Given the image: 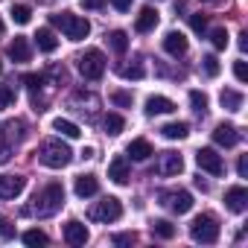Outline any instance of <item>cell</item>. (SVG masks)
<instances>
[{
    "mask_svg": "<svg viewBox=\"0 0 248 248\" xmlns=\"http://www.w3.org/2000/svg\"><path fill=\"white\" fill-rule=\"evenodd\" d=\"M35 204L32 207H27L24 213H35V216H41V219H47V216H53V213H59L62 210V204H64V187L59 184V181H53V184H47L41 193H35V199H32Z\"/></svg>",
    "mask_w": 248,
    "mask_h": 248,
    "instance_id": "cell-1",
    "label": "cell"
},
{
    "mask_svg": "<svg viewBox=\"0 0 248 248\" xmlns=\"http://www.w3.org/2000/svg\"><path fill=\"white\" fill-rule=\"evenodd\" d=\"M38 161L44 167H50V170H62V167H67L73 161V152L62 140H44L41 149H38Z\"/></svg>",
    "mask_w": 248,
    "mask_h": 248,
    "instance_id": "cell-2",
    "label": "cell"
},
{
    "mask_svg": "<svg viewBox=\"0 0 248 248\" xmlns=\"http://www.w3.org/2000/svg\"><path fill=\"white\" fill-rule=\"evenodd\" d=\"M50 24H53V27H59V30L70 38V41H82V38H88V32H91V24H88L85 18L73 15V12L50 15Z\"/></svg>",
    "mask_w": 248,
    "mask_h": 248,
    "instance_id": "cell-3",
    "label": "cell"
},
{
    "mask_svg": "<svg viewBox=\"0 0 248 248\" xmlns=\"http://www.w3.org/2000/svg\"><path fill=\"white\" fill-rule=\"evenodd\" d=\"M190 236H193L196 242H202V245H213V242L219 239V222H216L210 213H202V216L193 219Z\"/></svg>",
    "mask_w": 248,
    "mask_h": 248,
    "instance_id": "cell-4",
    "label": "cell"
},
{
    "mask_svg": "<svg viewBox=\"0 0 248 248\" xmlns=\"http://www.w3.org/2000/svg\"><path fill=\"white\" fill-rule=\"evenodd\" d=\"M79 73L85 79H91V82L102 79V73H105V56H102V50H96V47L85 50L79 56Z\"/></svg>",
    "mask_w": 248,
    "mask_h": 248,
    "instance_id": "cell-5",
    "label": "cell"
},
{
    "mask_svg": "<svg viewBox=\"0 0 248 248\" xmlns=\"http://www.w3.org/2000/svg\"><path fill=\"white\" fill-rule=\"evenodd\" d=\"M123 216V204H120V199H114V196H105L102 202H96L91 210H88V219L91 222H117Z\"/></svg>",
    "mask_w": 248,
    "mask_h": 248,
    "instance_id": "cell-6",
    "label": "cell"
},
{
    "mask_svg": "<svg viewBox=\"0 0 248 248\" xmlns=\"http://www.w3.org/2000/svg\"><path fill=\"white\" fill-rule=\"evenodd\" d=\"M24 138H27V123L24 120H6V123H0V146L15 149Z\"/></svg>",
    "mask_w": 248,
    "mask_h": 248,
    "instance_id": "cell-7",
    "label": "cell"
},
{
    "mask_svg": "<svg viewBox=\"0 0 248 248\" xmlns=\"http://www.w3.org/2000/svg\"><path fill=\"white\" fill-rule=\"evenodd\" d=\"M161 204L167 207V210H172V213H190V207H193V196L187 193V190H167V193H161Z\"/></svg>",
    "mask_w": 248,
    "mask_h": 248,
    "instance_id": "cell-8",
    "label": "cell"
},
{
    "mask_svg": "<svg viewBox=\"0 0 248 248\" xmlns=\"http://www.w3.org/2000/svg\"><path fill=\"white\" fill-rule=\"evenodd\" d=\"M196 164L204 170V172H210V175H222L225 172V161H222V155L216 152V149H199L196 152Z\"/></svg>",
    "mask_w": 248,
    "mask_h": 248,
    "instance_id": "cell-9",
    "label": "cell"
},
{
    "mask_svg": "<svg viewBox=\"0 0 248 248\" xmlns=\"http://www.w3.org/2000/svg\"><path fill=\"white\" fill-rule=\"evenodd\" d=\"M181 170H184V158H181L178 152H161V155H158V161H155V172H158V175H164V178L178 175Z\"/></svg>",
    "mask_w": 248,
    "mask_h": 248,
    "instance_id": "cell-10",
    "label": "cell"
},
{
    "mask_svg": "<svg viewBox=\"0 0 248 248\" xmlns=\"http://www.w3.org/2000/svg\"><path fill=\"white\" fill-rule=\"evenodd\" d=\"M27 187L24 175H0V199H15Z\"/></svg>",
    "mask_w": 248,
    "mask_h": 248,
    "instance_id": "cell-11",
    "label": "cell"
},
{
    "mask_svg": "<svg viewBox=\"0 0 248 248\" xmlns=\"http://www.w3.org/2000/svg\"><path fill=\"white\" fill-rule=\"evenodd\" d=\"M213 140H216L219 146L231 149V146L239 143V132H236V126H231V123H219V126L213 129Z\"/></svg>",
    "mask_w": 248,
    "mask_h": 248,
    "instance_id": "cell-12",
    "label": "cell"
},
{
    "mask_svg": "<svg viewBox=\"0 0 248 248\" xmlns=\"http://www.w3.org/2000/svg\"><path fill=\"white\" fill-rule=\"evenodd\" d=\"M88 236H91V233H88V228H85L79 219H70V222L64 225V242H67V245H85Z\"/></svg>",
    "mask_w": 248,
    "mask_h": 248,
    "instance_id": "cell-13",
    "label": "cell"
},
{
    "mask_svg": "<svg viewBox=\"0 0 248 248\" xmlns=\"http://www.w3.org/2000/svg\"><path fill=\"white\" fill-rule=\"evenodd\" d=\"M225 204H228V210H233V213H242L245 207H248V190L245 187H231L228 193H225Z\"/></svg>",
    "mask_w": 248,
    "mask_h": 248,
    "instance_id": "cell-14",
    "label": "cell"
},
{
    "mask_svg": "<svg viewBox=\"0 0 248 248\" xmlns=\"http://www.w3.org/2000/svg\"><path fill=\"white\" fill-rule=\"evenodd\" d=\"M108 178H111L114 184H129V178H132L129 161H126V158H114V161L108 164Z\"/></svg>",
    "mask_w": 248,
    "mask_h": 248,
    "instance_id": "cell-15",
    "label": "cell"
},
{
    "mask_svg": "<svg viewBox=\"0 0 248 248\" xmlns=\"http://www.w3.org/2000/svg\"><path fill=\"white\" fill-rule=\"evenodd\" d=\"M30 56H32L30 41H27L24 35H15V41L9 44V59H12V62H18V64H24V62H30Z\"/></svg>",
    "mask_w": 248,
    "mask_h": 248,
    "instance_id": "cell-16",
    "label": "cell"
},
{
    "mask_svg": "<svg viewBox=\"0 0 248 248\" xmlns=\"http://www.w3.org/2000/svg\"><path fill=\"white\" fill-rule=\"evenodd\" d=\"M158 27V9H152V6H143L140 9V15H138V21H135V30L138 32H152Z\"/></svg>",
    "mask_w": 248,
    "mask_h": 248,
    "instance_id": "cell-17",
    "label": "cell"
},
{
    "mask_svg": "<svg viewBox=\"0 0 248 248\" xmlns=\"http://www.w3.org/2000/svg\"><path fill=\"white\" fill-rule=\"evenodd\" d=\"M164 50L170 53V56H184L187 53V35L184 32H167V38H164Z\"/></svg>",
    "mask_w": 248,
    "mask_h": 248,
    "instance_id": "cell-18",
    "label": "cell"
},
{
    "mask_svg": "<svg viewBox=\"0 0 248 248\" xmlns=\"http://www.w3.org/2000/svg\"><path fill=\"white\" fill-rule=\"evenodd\" d=\"M126 152L132 155V161H149V158L155 155V149H152V143H149L146 138H138V140H132V143L126 146Z\"/></svg>",
    "mask_w": 248,
    "mask_h": 248,
    "instance_id": "cell-19",
    "label": "cell"
},
{
    "mask_svg": "<svg viewBox=\"0 0 248 248\" xmlns=\"http://www.w3.org/2000/svg\"><path fill=\"white\" fill-rule=\"evenodd\" d=\"M175 111V102L170 96H149L146 99V114L155 117V114H172Z\"/></svg>",
    "mask_w": 248,
    "mask_h": 248,
    "instance_id": "cell-20",
    "label": "cell"
},
{
    "mask_svg": "<svg viewBox=\"0 0 248 248\" xmlns=\"http://www.w3.org/2000/svg\"><path fill=\"white\" fill-rule=\"evenodd\" d=\"M73 190H76L79 199H88V196L99 193V181H96V175H79L76 184H73Z\"/></svg>",
    "mask_w": 248,
    "mask_h": 248,
    "instance_id": "cell-21",
    "label": "cell"
},
{
    "mask_svg": "<svg viewBox=\"0 0 248 248\" xmlns=\"http://www.w3.org/2000/svg\"><path fill=\"white\" fill-rule=\"evenodd\" d=\"M219 102H222V108H225V111H242L245 96H242L239 91H233V88H225V91L219 93Z\"/></svg>",
    "mask_w": 248,
    "mask_h": 248,
    "instance_id": "cell-22",
    "label": "cell"
},
{
    "mask_svg": "<svg viewBox=\"0 0 248 248\" xmlns=\"http://www.w3.org/2000/svg\"><path fill=\"white\" fill-rule=\"evenodd\" d=\"M35 44H38V50L41 53H56V47H59V38L53 35V30H38L35 32Z\"/></svg>",
    "mask_w": 248,
    "mask_h": 248,
    "instance_id": "cell-23",
    "label": "cell"
},
{
    "mask_svg": "<svg viewBox=\"0 0 248 248\" xmlns=\"http://www.w3.org/2000/svg\"><path fill=\"white\" fill-rule=\"evenodd\" d=\"M53 129L62 135V138H70V140H76V138H82V129L76 126V123H70V120H64V117H59L56 123H53Z\"/></svg>",
    "mask_w": 248,
    "mask_h": 248,
    "instance_id": "cell-24",
    "label": "cell"
},
{
    "mask_svg": "<svg viewBox=\"0 0 248 248\" xmlns=\"http://www.w3.org/2000/svg\"><path fill=\"white\" fill-rule=\"evenodd\" d=\"M161 135L167 140H184L190 135V126H187V123H167V126L161 129Z\"/></svg>",
    "mask_w": 248,
    "mask_h": 248,
    "instance_id": "cell-25",
    "label": "cell"
},
{
    "mask_svg": "<svg viewBox=\"0 0 248 248\" xmlns=\"http://www.w3.org/2000/svg\"><path fill=\"white\" fill-rule=\"evenodd\" d=\"M105 38H108V47H111L114 53H120V56L129 50V35L123 32V30H114V32H108Z\"/></svg>",
    "mask_w": 248,
    "mask_h": 248,
    "instance_id": "cell-26",
    "label": "cell"
},
{
    "mask_svg": "<svg viewBox=\"0 0 248 248\" xmlns=\"http://www.w3.org/2000/svg\"><path fill=\"white\" fill-rule=\"evenodd\" d=\"M102 129H105V135L117 138L123 129H126V120H123L120 114H105V120H102Z\"/></svg>",
    "mask_w": 248,
    "mask_h": 248,
    "instance_id": "cell-27",
    "label": "cell"
},
{
    "mask_svg": "<svg viewBox=\"0 0 248 248\" xmlns=\"http://www.w3.org/2000/svg\"><path fill=\"white\" fill-rule=\"evenodd\" d=\"M152 233H155L158 239H172V236H175V225L167 222V219H161V222L152 225Z\"/></svg>",
    "mask_w": 248,
    "mask_h": 248,
    "instance_id": "cell-28",
    "label": "cell"
},
{
    "mask_svg": "<svg viewBox=\"0 0 248 248\" xmlns=\"http://www.w3.org/2000/svg\"><path fill=\"white\" fill-rule=\"evenodd\" d=\"M190 102H193V111L196 114H207V93H202V91H190Z\"/></svg>",
    "mask_w": 248,
    "mask_h": 248,
    "instance_id": "cell-29",
    "label": "cell"
},
{
    "mask_svg": "<svg viewBox=\"0 0 248 248\" xmlns=\"http://www.w3.org/2000/svg\"><path fill=\"white\" fill-rule=\"evenodd\" d=\"M30 18H32V9L30 6H24V3H18V6H12V21L15 24H30Z\"/></svg>",
    "mask_w": 248,
    "mask_h": 248,
    "instance_id": "cell-30",
    "label": "cell"
},
{
    "mask_svg": "<svg viewBox=\"0 0 248 248\" xmlns=\"http://www.w3.org/2000/svg\"><path fill=\"white\" fill-rule=\"evenodd\" d=\"M24 242H27V245H47V233L32 228V231H27V233H24Z\"/></svg>",
    "mask_w": 248,
    "mask_h": 248,
    "instance_id": "cell-31",
    "label": "cell"
},
{
    "mask_svg": "<svg viewBox=\"0 0 248 248\" xmlns=\"http://www.w3.org/2000/svg\"><path fill=\"white\" fill-rule=\"evenodd\" d=\"M120 76H126V79H143V67L140 64H120Z\"/></svg>",
    "mask_w": 248,
    "mask_h": 248,
    "instance_id": "cell-32",
    "label": "cell"
},
{
    "mask_svg": "<svg viewBox=\"0 0 248 248\" xmlns=\"http://www.w3.org/2000/svg\"><path fill=\"white\" fill-rule=\"evenodd\" d=\"M111 102H114L117 108H132V93H126V91H114V93H111Z\"/></svg>",
    "mask_w": 248,
    "mask_h": 248,
    "instance_id": "cell-33",
    "label": "cell"
},
{
    "mask_svg": "<svg viewBox=\"0 0 248 248\" xmlns=\"http://www.w3.org/2000/svg\"><path fill=\"white\" fill-rule=\"evenodd\" d=\"M202 67H204V73L213 79V76H219V59L216 56H204L202 59Z\"/></svg>",
    "mask_w": 248,
    "mask_h": 248,
    "instance_id": "cell-34",
    "label": "cell"
},
{
    "mask_svg": "<svg viewBox=\"0 0 248 248\" xmlns=\"http://www.w3.org/2000/svg\"><path fill=\"white\" fill-rule=\"evenodd\" d=\"M12 102H15V91H12L9 85H0V111L9 108Z\"/></svg>",
    "mask_w": 248,
    "mask_h": 248,
    "instance_id": "cell-35",
    "label": "cell"
},
{
    "mask_svg": "<svg viewBox=\"0 0 248 248\" xmlns=\"http://www.w3.org/2000/svg\"><path fill=\"white\" fill-rule=\"evenodd\" d=\"M210 38H213V47H216V50H225V47H228V41H231V38H228V30H222V27H219V30H213V35H210Z\"/></svg>",
    "mask_w": 248,
    "mask_h": 248,
    "instance_id": "cell-36",
    "label": "cell"
},
{
    "mask_svg": "<svg viewBox=\"0 0 248 248\" xmlns=\"http://www.w3.org/2000/svg\"><path fill=\"white\" fill-rule=\"evenodd\" d=\"M190 27H193V32H204L207 30V15H190Z\"/></svg>",
    "mask_w": 248,
    "mask_h": 248,
    "instance_id": "cell-37",
    "label": "cell"
},
{
    "mask_svg": "<svg viewBox=\"0 0 248 248\" xmlns=\"http://www.w3.org/2000/svg\"><path fill=\"white\" fill-rule=\"evenodd\" d=\"M0 236H3V239H12L15 236V225L6 216H0Z\"/></svg>",
    "mask_w": 248,
    "mask_h": 248,
    "instance_id": "cell-38",
    "label": "cell"
},
{
    "mask_svg": "<svg viewBox=\"0 0 248 248\" xmlns=\"http://www.w3.org/2000/svg\"><path fill=\"white\" fill-rule=\"evenodd\" d=\"M24 82H27V88H30V91H38V88L44 85V76H41V73H27V76H24Z\"/></svg>",
    "mask_w": 248,
    "mask_h": 248,
    "instance_id": "cell-39",
    "label": "cell"
},
{
    "mask_svg": "<svg viewBox=\"0 0 248 248\" xmlns=\"http://www.w3.org/2000/svg\"><path fill=\"white\" fill-rule=\"evenodd\" d=\"M233 76L239 79V82H245L248 79V67H245V62L239 59V62H233Z\"/></svg>",
    "mask_w": 248,
    "mask_h": 248,
    "instance_id": "cell-40",
    "label": "cell"
},
{
    "mask_svg": "<svg viewBox=\"0 0 248 248\" xmlns=\"http://www.w3.org/2000/svg\"><path fill=\"white\" fill-rule=\"evenodd\" d=\"M111 6H114L117 12H129V9H132V0H111Z\"/></svg>",
    "mask_w": 248,
    "mask_h": 248,
    "instance_id": "cell-41",
    "label": "cell"
},
{
    "mask_svg": "<svg viewBox=\"0 0 248 248\" xmlns=\"http://www.w3.org/2000/svg\"><path fill=\"white\" fill-rule=\"evenodd\" d=\"M114 242H117V245H129V242H135V233H117Z\"/></svg>",
    "mask_w": 248,
    "mask_h": 248,
    "instance_id": "cell-42",
    "label": "cell"
},
{
    "mask_svg": "<svg viewBox=\"0 0 248 248\" xmlns=\"http://www.w3.org/2000/svg\"><path fill=\"white\" fill-rule=\"evenodd\" d=\"M236 172H239V178H245V175H248V158H245V155L239 158V164H236Z\"/></svg>",
    "mask_w": 248,
    "mask_h": 248,
    "instance_id": "cell-43",
    "label": "cell"
},
{
    "mask_svg": "<svg viewBox=\"0 0 248 248\" xmlns=\"http://www.w3.org/2000/svg\"><path fill=\"white\" fill-rule=\"evenodd\" d=\"M82 6H85V9H102L105 0H82Z\"/></svg>",
    "mask_w": 248,
    "mask_h": 248,
    "instance_id": "cell-44",
    "label": "cell"
},
{
    "mask_svg": "<svg viewBox=\"0 0 248 248\" xmlns=\"http://www.w3.org/2000/svg\"><path fill=\"white\" fill-rule=\"evenodd\" d=\"M9 158H12V149L9 146H0V164H6Z\"/></svg>",
    "mask_w": 248,
    "mask_h": 248,
    "instance_id": "cell-45",
    "label": "cell"
},
{
    "mask_svg": "<svg viewBox=\"0 0 248 248\" xmlns=\"http://www.w3.org/2000/svg\"><path fill=\"white\" fill-rule=\"evenodd\" d=\"M239 50H248V35H245V32L239 35Z\"/></svg>",
    "mask_w": 248,
    "mask_h": 248,
    "instance_id": "cell-46",
    "label": "cell"
},
{
    "mask_svg": "<svg viewBox=\"0 0 248 248\" xmlns=\"http://www.w3.org/2000/svg\"><path fill=\"white\" fill-rule=\"evenodd\" d=\"M196 187H199L202 193H207V181H202V178H196Z\"/></svg>",
    "mask_w": 248,
    "mask_h": 248,
    "instance_id": "cell-47",
    "label": "cell"
},
{
    "mask_svg": "<svg viewBox=\"0 0 248 248\" xmlns=\"http://www.w3.org/2000/svg\"><path fill=\"white\" fill-rule=\"evenodd\" d=\"M3 30H6V27H3V18H0V35H3Z\"/></svg>",
    "mask_w": 248,
    "mask_h": 248,
    "instance_id": "cell-48",
    "label": "cell"
},
{
    "mask_svg": "<svg viewBox=\"0 0 248 248\" xmlns=\"http://www.w3.org/2000/svg\"><path fill=\"white\" fill-rule=\"evenodd\" d=\"M0 73H3V62H0Z\"/></svg>",
    "mask_w": 248,
    "mask_h": 248,
    "instance_id": "cell-49",
    "label": "cell"
}]
</instances>
